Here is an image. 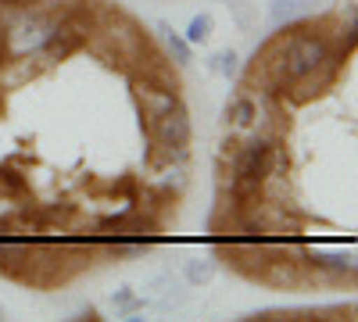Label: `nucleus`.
<instances>
[{"mask_svg":"<svg viewBox=\"0 0 358 322\" xmlns=\"http://www.w3.org/2000/svg\"><path fill=\"white\" fill-rule=\"evenodd\" d=\"M147 290H151V298H143L147 301V308H158V312H169V308H179L187 301V290H183V283H179L176 276H151L143 283Z\"/></svg>","mask_w":358,"mask_h":322,"instance_id":"obj_3","label":"nucleus"},{"mask_svg":"<svg viewBox=\"0 0 358 322\" xmlns=\"http://www.w3.org/2000/svg\"><path fill=\"white\" fill-rule=\"evenodd\" d=\"M147 133H151V140H158V143H169V147H190L194 122H190V111L183 108V101H179L172 111L158 115L155 122H147Z\"/></svg>","mask_w":358,"mask_h":322,"instance_id":"obj_1","label":"nucleus"},{"mask_svg":"<svg viewBox=\"0 0 358 322\" xmlns=\"http://www.w3.org/2000/svg\"><path fill=\"white\" fill-rule=\"evenodd\" d=\"M297 18H305L301 0H273V8H268V22H273L276 29H283V25H290Z\"/></svg>","mask_w":358,"mask_h":322,"instance_id":"obj_7","label":"nucleus"},{"mask_svg":"<svg viewBox=\"0 0 358 322\" xmlns=\"http://www.w3.org/2000/svg\"><path fill=\"white\" fill-rule=\"evenodd\" d=\"M212 29H215L212 15H194V18H190V25H187V43H190V47L208 43V40H212Z\"/></svg>","mask_w":358,"mask_h":322,"instance_id":"obj_11","label":"nucleus"},{"mask_svg":"<svg viewBox=\"0 0 358 322\" xmlns=\"http://www.w3.org/2000/svg\"><path fill=\"white\" fill-rule=\"evenodd\" d=\"M111 308L122 312V315H136V312L147 308V301L136 294L133 286H118V290H111Z\"/></svg>","mask_w":358,"mask_h":322,"instance_id":"obj_8","label":"nucleus"},{"mask_svg":"<svg viewBox=\"0 0 358 322\" xmlns=\"http://www.w3.org/2000/svg\"><path fill=\"white\" fill-rule=\"evenodd\" d=\"M255 119H258V104H255L251 94H236V97L222 108V126L233 129V133L255 129Z\"/></svg>","mask_w":358,"mask_h":322,"instance_id":"obj_4","label":"nucleus"},{"mask_svg":"<svg viewBox=\"0 0 358 322\" xmlns=\"http://www.w3.org/2000/svg\"><path fill=\"white\" fill-rule=\"evenodd\" d=\"M0 193H15V197L25 193V175H22V168L15 161L0 165Z\"/></svg>","mask_w":358,"mask_h":322,"instance_id":"obj_9","label":"nucleus"},{"mask_svg":"<svg viewBox=\"0 0 358 322\" xmlns=\"http://www.w3.org/2000/svg\"><path fill=\"white\" fill-rule=\"evenodd\" d=\"M0 65H8V36H4V22H0Z\"/></svg>","mask_w":358,"mask_h":322,"instance_id":"obj_13","label":"nucleus"},{"mask_svg":"<svg viewBox=\"0 0 358 322\" xmlns=\"http://www.w3.org/2000/svg\"><path fill=\"white\" fill-rule=\"evenodd\" d=\"M212 276H215V261L212 258H190L187 261V283L204 286V283H212Z\"/></svg>","mask_w":358,"mask_h":322,"instance_id":"obj_10","label":"nucleus"},{"mask_svg":"<svg viewBox=\"0 0 358 322\" xmlns=\"http://www.w3.org/2000/svg\"><path fill=\"white\" fill-rule=\"evenodd\" d=\"M301 4H305V8H308V4H319V0H301Z\"/></svg>","mask_w":358,"mask_h":322,"instance_id":"obj_15","label":"nucleus"},{"mask_svg":"<svg viewBox=\"0 0 358 322\" xmlns=\"http://www.w3.org/2000/svg\"><path fill=\"white\" fill-rule=\"evenodd\" d=\"M208 68L219 72V75H226V79H236V75H241V57H236L233 50H219L212 61H208Z\"/></svg>","mask_w":358,"mask_h":322,"instance_id":"obj_12","label":"nucleus"},{"mask_svg":"<svg viewBox=\"0 0 358 322\" xmlns=\"http://www.w3.org/2000/svg\"><path fill=\"white\" fill-rule=\"evenodd\" d=\"M233 11H236V18H241V25H244V29L251 25V11H248L244 4H233Z\"/></svg>","mask_w":358,"mask_h":322,"instance_id":"obj_14","label":"nucleus"},{"mask_svg":"<svg viewBox=\"0 0 358 322\" xmlns=\"http://www.w3.org/2000/svg\"><path fill=\"white\" fill-rule=\"evenodd\" d=\"M8 4H11V0H0V8H8Z\"/></svg>","mask_w":358,"mask_h":322,"instance_id":"obj_16","label":"nucleus"},{"mask_svg":"<svg viewBox=\"0 0 358 322\" xmlns=\"http://www.w3.org/2000/svg\"><path fill=\"white\" fill-rule=\"evenodd\" d=\"M158 33L165 36V47H169V54H172L176 65H190V61H194V47L187 43L183 33H176L169 22H158Z\"/></svg>","mask_w":358,"mask_h":322,"instance_id":"obj_6","label":"nucleus"},{"mask_svg":"<svg viewBox=\"0 0 358 322\" xmlns=\"http://www.w3.org/2000/svg\"><path fill=\"white\" fill-rule=\"evenodd\" d=\"M0 319H4V308H0Z\"/></svg>","mask_w":358,"mask_h":322,"instance_id":"obj_17","label":"nucleus"},{"mask_svg":"<svg viewBox=\"0 0 358 322\" xmlns=\"http://www.w3.org/2000/svg\"><path fill=\"white\" fill-rule=\"evenodd\" d=\"M305 269L312 276L322 279H351L355 276V254L348 251H319V247H305Z\"/></svg>","mask_w":358,"mask_h":322,"instance_id":"obj_2","label":"nucleus"},{"mask_svg":"<svg viewBox=\"0 0 358 322\" xmlns=\"http://www.w3.org/2000/svg\"><path fill=\"white\" fill-rule=\"evenodd\" d=\"M143 161H147L151 172H162V168H172V165H190V147H169V143L151 140L147 143Z\"/></svg>","mask_w":358,"mask_h":322,"instance_id":"obj_5","label":"nucleus"}]
</instances>
